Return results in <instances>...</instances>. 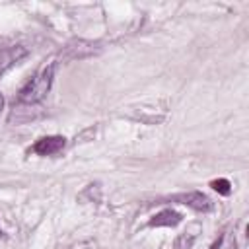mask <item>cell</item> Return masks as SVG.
<instances>
[{
	"mask_svg": "<svg viewBox=\"0 0 249 249\" xmlns=\"http://www.w3.org/2000/svg\"><path fill=\"white\" fill-rule=\"evenodd\" d=\"M53 74H54V66H49V68H43L39 74H35L21 89H19V95H18V101L19 103H37L41 101L49 89H51V84H53Z\"/></svg>",
	"mask_w": 249,
	"mask_h": 249,
	"instance_id": "6da1fadb",
	"label": "cell"
},
{
	"mask_svg": "<svg viewBox=\"0 0 249 249\" xmlns=\"http://www.w3.org/2000/svg\"><path fill=\"white\" fill-rule=\"evenodd\" d=\"M64 144L66 140L62 136H45V138H39L31 146V152L37 156H54L64 148Z\"/></svg>",
	"mask_w": 249,
	"mask_h": 249,
	"instance_id": "7a4b0ae2",
	"label": "cell"
},
{
	"mask_svg": "<svg viewBox=\"0 0 249 249\" xmlns=\"http://www.w3.org/2000/svg\"><path fill=\"white\" fill-rule=\"evenodd\" d=\"M177 200H181L183 204L195 208V210H210V200L198 193V191H193V193H187V195H179Z\"/></svg>",
	"mask_w": 249,
	"mask_h": 249,
	"instance_id": "3957f363",
	"label": "cell"
},
{
	"mask_svg": "<svg viewBox=\"0 0 249 249\" xmlns=\"http://www.w3.org/2000/svg\"><path fill=\"white\" fill-rule=\"evenodd\" d=\"M181 222V216L175 210H161L160 214H156L150 220V226H177Z\"/></svg>",
	"mask_w": 249,
	"mask_h": 249,
	"instance_id": "277c9868",
	"label": "cell"
},
{
	"mask_svg": "<svg viewBox=\"0 0 249 249\" xmlns=\"http://www.w3.org/2000/svg\"><path fill=\"white\" fill-rule=\"evenodd\" d=\"M210 185H212V189L218 191L220 195H230V191H231V185H230L228 179H214Z\"/></svg>",
	"mask_w": 249,
	"mask_h": 249,
	"instance_id": "5b68a950",
	"label": "cell"
},
{
	"mask_svg": "<svg viewBox=\"0 0 249 249\" xmlns=\"http://www.w3.org/2000/svg\"><path fill=\"white\" fill-rule=\"evenodd\" d=\"M2 109H4V97H2V93H0V113H2Z\"/></svg>",
	"mask_w": 249,
	"mask_h": 249,
	"instance_id": "8992f818",
	"label": "cell"
}]
</instances>
